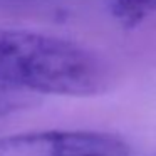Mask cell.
<instances>
[{
	"mask_svg": "<svg viewBox=\"0 0 156 156\" xmlns=\"http://www.w3.org/2000/svg\"><path fill=\"white\" fill-rule=\"evenodd\" d=\"M0 86L34 98H91L106 91L109 71L99 55L81 44L0 27Z\"/></svg>",
	"mask_w": 156,
	"mask_h": 156,
	"instance_id": "6da1fadb",
	"label": "cell"
},
{
	"mask_svg": "<svg viewBox=\"0 0 156 156\" xmlns=\"http://www.w3.org/2000/svg\"><path fill=\"white\" fill-rule=\"evenodd\" d=\"M0 156H131V148L114 133L37 129L0 138Z\"/></svg>",
	"mask_w": 156,
	"mask_h": 156,
	"instance_id": "7a4b0ae2",
	"label": "cell"
},
{
	"mask_svg": "<svg viewBox=\"0 0 156 156\" xmlns=\"http://www.w3.org/2000/svg\"><path fill=\"white\" fill-rule=\"evenodd\" d=\"M109 10L124 29H134L156 14V0H109Z\"/></svg>",
	"mask_w": 156,
	"mask_h": 156,
	"instance_id": "3957f363",
	"label": "cell"
}]
</instances>
